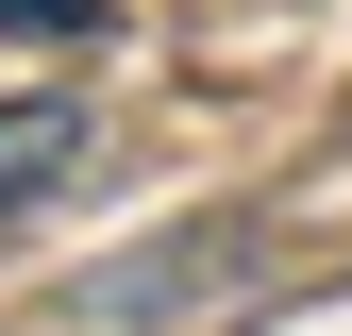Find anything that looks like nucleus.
<instances>
[{"mask_svg": "<svg viewBox=\"0 0 352 336\" xmlns=\"http://www.w3.org/2000/svg\"><path fill=\"white\" fill-rule=\"evenodd\" d=\"M84 168V101H51V84H34V101H0V219H17V202H51Z\"/></svg>", "mask_w": 352, "mask_h": 336, "instance_id": "obj_1", "label": "nucleus"}, {"mask_svg": "<svg viewBox=\"0 0 352 336\" xmlns=\"http://www.w3.org/2000/svg\"><path fill=\"white\" fill-rule=\"evenodd\" d=\"M17 34H101V0H0Z\"/></svg>", "mask_w": 352, "mask_h": 336, "instance_id": "obj_2", "label": "nucleus"}]
</instances>
